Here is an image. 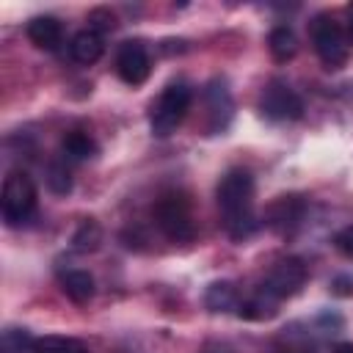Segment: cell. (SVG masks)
Returning <instances> with one entry per match:
<instances>
[{
  "mask_svg": "<svg viewBox=\"0 0 353 353\" xmlns=\"http://www.w3.org/2000/svg\"><path fill=\"white\" fill-rule=\"evenodd\" d=\"M36 339L28 328H6L0 339V353H33Z\"/></svg>",
  "mask_w": 353,
  "mask_h": 353,
  "instance_id": "cell-18",
  "label": "cell"
},
{
  "mask_svg": "<svg viewBox=\"0 0 353 353\" xmlns=\"http://www.w3.org/2000/svg\"><path fill=\"white\" fill-rule=\"evenodd\" d=\"M334 353H353V342H339V345H334Z\"/></svg>",
  "mask_w": 353,
  "mask_h": 353,
  "instance_id": "cell-25",
  "label": "cell"
},
{
  "mask_svg": "<svg viewBox=\"0 0 353 353\" xmlns=\"http://www.w3.org/2000/svg\"><path fill=\"white\" fill-rule=\"evenodd\" d=\"M259 110L270 121H295L303 116V102L284 80H270L259 97Z\"/></svg>",
  "mask_w": 353,
  "mask_h": 353,
  "instance_id": "cell-6",
  "label": "cell"
},
{
  "mask_svg": "<svg viewBox=\"0 0 353 353\" xmlns=\"http://www.w3.org/2000/svg\"><path fill=\"white\" fill-rule=\"evenodd\" d=\"M102 52H105V41H102V33L94 30V28H85V30L74 33L72 41H69V55H72V61H77V63H83V66L97 63V61L102 58Z\"/></svg>",
  "mask_w": 353,
  "mask_h": 353,
  "instance_id": "cell-11",
  "label": "cell"
},
{
  "mask_svg": "<svg viewBox=\"0 0 353 353\" xmlns=\"http://www.w3.org/2000/svg\"><path fill=\"white\" fill-rule=\"evenodd\" d=\"M306 281V265L298 259V256H287V259H279L270 273L265 276V281L259 284L262 292H268L270 298L276 301H284L290 295H295Z\"/></svg>",
  "mask_w": 353,
  "mask_h": 353,
  "instance_id": "cell-7",
  "label": "cell"
},
{
  "mask_svg": "<svg viewBox=\"0 0 353 353\" xmlns=\"http://www.w3.org/2000/svg\"><path fill=\"white\" fill-rule=\"evenodd\" d=\"M309 33H312V44H314V52L320 55V61L328 66V69H339L345 61H347V50H350V41H347V33L342 30V25L328 17V14H317L309 25Z\"/></svg>",
  "mask_w": 353,
  "mask_h": 353,
  "instance_id": "cell-5",
  "label": "cell"
},
{
  "mask_svg": "<svg viewBox=\"0 0 353 353\" xmlns=\"http://www.w3.org/2000/svg\"><path fill=\"white\" fill-rule=\"evenodd\" d=\"M63 350V339L58 336H44V339H36L33 345V353H61Z\"/></svg>",
  "mask_w": 353,
  "mask_h": 353,
  "instance_id": "cell-22",
  "label": "cell"
},
{
  "mask_svg": "<svg viewBox=\"0 0 353 353\" xmlns=\"http://www.w3.org/2000/svg\"><path fill=\"white\" fill-rule=\"evenodd\" d=\"M116 72L127 85H141L149 72H152V61L149 52L143 47V41H124L116 52Z\"/></svg>",
  "mask_w": 353,
  "mask_h": 353,
  "instance_id": "cell-9",
  "label": "cell"
},
{
  "mask_svg": "<svg viewBox=\"0 0 353 353\" xmlns=\"http://www.w3.org/2000/svg\"><path fill=\"white\" fill-rule=\"evenodd\" d=\"M61 353H88V347L80 339H63V350Z\"/></svg>",
  "mask_w": 353,
  "mask_h": 353,
  "instance_id": "cell-24",
  "label": "cell"
},
{
  "mask_svg": "<svg viewBox=\"0 0 353 353\" xmlns=\"http://www.w3.org/2000/svg\"><path fill=\"white\" fill-rule=\"evenodd\" d=\"M99 243H102V229H99V223H97L94 218H85V221L77 226L74 237H72L74 251H94Z\"/></svg>",
  "mask_w": 353,
  "mask_h": 353,
  "instance_id": "cell-19",
  "label": "cell"
},
{
  "mask_svg": "<svg viewBox=\"0 0 353 353\" xmlns=\"http://www.w3.org/2000/svg\"><path fill=\"white\" fill-rule=\"evenodd\" d=\"M331 287H334L336 295H353V279H342V276H339V279H334Z\"/></svg>",
  "mask_w": 353,
  "mask_h": 353,
  "instance_id": "cell-23",
  "label": "cell"
},
{
  "mask_svg": "<svg viewBox=\"0 0 353 353\" xmlns=\"http://www.w3.org/2000/svg\"><path fill=\"white\" fill-rule=\"evenodd\" d=\"M28 39H30L39 50L52 52V50H58L61 41H63V28H61V22H58L55 17H33V19L28 22Z\"/></svg>",
  "mask_w": 353,
  "mask_h": 353,
  "instance_id": "cell-12",
  "label": "cell"
},
{
  "mask_svg": "<svg viewBox=\"0 0 353 353\" xmlns=\"http://www.w3.org/2000/svg\"><path fill=\"white\" fill-rule=\"evenodd\" d=\"M268 47H270V55L279 63H287L298 52V39H295V33H292L290 25H276L270 30V36H268Z\"/></svg>",
  "mask_w": 353,
  "mask_h": 353,
  "instance_id": "cell-17",
  "label": "cell"
},
{
  "mask_svg": "<svg viewBox=\"0 0 353 353\" xmlns=\"http://www.w3.org/2000/svg\"><path fill=\"white\" fill-rule=\"evenodd\" d=\"M204 306L215 314H223V312H232L237 306V290L232 281H212L204 292Z\"/></svg>",
  "mask_w": 353,
  "mask_h": 353,
  "instance_id": "cell-16",
  "label": "cell"
},
{
  "mask_svg": "<svg viewBox=\"0 0 353 353\" xmlns=\"http://www.w3.org/2000/svg\"><path fill=\"white\" fill-rule=\"evenodd\" d=\"M0 210L3 221L8 226H22L33 218L36 212V185L25 171H11L3 182V196H0Z\"/></svg>",
  "mask_w": 353,
  "mask_h": 353,
  "instance_id": "cell-4",
  "label": "cell"
},
{
  "mask_svg": "<svg viewBox=\"0 0 353 353\" xmlns=\"http://www.w3.org/2000/svg\"><path fill=\"white\" fill-rule=\"evenodd\" d=\"M215 199H218L221 221H223V229L229 232V237L245 240L248 234L256 232L259 221L254 212V179L245 168L226 171L218 182Z\"/></svg>",
  "mask_w": 353,
  "mask_h": 353,
  "instance_id": "cell-1",
  "label": "cell"
},
{
  "mask_svg": "<svg viewBox=\"0 0 353 353\" xmlns=\"http://www.w3.org/2000/svg\"><path fill=\"white\" fill-rule=\"evenodd\" d=\"M347 41L353 44V6H350V17H347Z\"/></svg>",
  "mask_w": 353,
  "mask_h": 353,
  "instance_id": "cell-26",
  "label": "cell"
},
{
  "mask_svg": "<svg viewBox=\"0 0 353 353\" xmlns=\"http://www.w3.org/2000/svg\"><path fill=\"white\" fill-rule=\"evenodd\" d=\"M61 290L74 303H88L94 298V279L85 270H66L61 273Z\"/></svg>",
  "mask_w": 353,
  "mask_h": 353,
  "instance_id": "cell-14",
  "label": "cell"
},
{
  "mask_svg": "<svg viewBox=\"0 0 353 353\" xmlns=\"http://www.w3.org/2000/svg\"><path fill=\"white\" fill-rule=\"evenodd\" d=\"M334 245H336L347 259H353V226L339 229V232L334 234Z\"/></svg>",
  "mask_w": 353,
  "mask_h": 353,
  "instance_id": "cell-21",
  "label": "cell"
},
{
  "mask_svg": "<svg viewBox=\"0 0 353 353\" xmlns=\"http://www.w3.org/2000/svg\"><path fill=\"white\" fill-rule=\"evenodd\" d=\"M47 185H50V190L58 193V196H63V193L72 190V171H69L66 160H52V163L47 165Z\"/></svg>",
  "mask_w": 353,
  "mask_h": 353,
  "instance_id": "cell-20",
  "label": "cell"
},
{
  "mask_svg": "<svg viewBox=\"0 0 353 353\" xmlns=\"http://www.w3.org/2000/svg\"><path fill=\"white\" fill-rule=\"evenodd\" d=\"M61 152H63V160H74V163H83V160H91L97 154V143L88 132L83 130H72L63 135L61 141Z\"/></svg>",
  "mask_w": 353,
  "mask_h": 353,
  "instance_id": "cell-13",
  "label": "cell"
},
{
  "mask_svg": "<svg viewBox=\"0 0 353 353\" xmlns=\"http://www.w3.org/2000/svg\"><path fill=\"white\" fill-rule=\"evenodd\" d=\"M204 353H229V350H221V347H210V350H204Z\"/></svg>",
  "mask_w": 353,
  "mask_h": 353,
  "instance_id": "cell-27",
  "label": "cell"
},
{
  "mask_svg": "<svg viewBox=\"0 0 353 353\" xmlns=\"http://www.w3.org/2000/svg\"><path fill=\"white\" fill-rule=\"evenodd\" d=\"M276 312H279V301L270 298L262 290H256L251 298H245L243 303H237V314L243 320H270Z\"/></svg>",
  "mask_w": 353,
  "mask_h": 353,
  "instance_id": "cell-15",
  "label": "cell"
},
{
  "mask_svg": "<svg viewBox=\"0 0 353 353\" xmlns=\"http://www.w3.org/2000/svg\"><path fill=\"white\" fill-rule=\"evenodd\" d=\"M190 99H193V91L188 83L176 80V83H168L163 88V94L157 97V102L152 105V113H149V127L157 138H168L179 124L182 119L188 116L190 110Z\"/></svg>",
  "mask_w": 353,
  "mask_h": 353,
  "instance_id": "cell-3",
  "label": "cell"
},
{
  "mask_svg": "<svg viewBox=\"0 0 353 353\" xmlns=\"http://www.w3.org/2000/svg\"><path fill=\"white\" fill-rule=\"evenodd\" d=\"M306 215V201L301 196H279L276 201L268 204L265 210V223L273 229V232H281V234H290L292 229L301 226Z\"/></svg>",
  "mask_w": 353,
  "mask_h": 353,
  "instance_id": "cell-10",
  "label": "cell"
},
{
  "mask_svg": "<svg viewBox=\"0 0 353 353\" xmlns=\"http://www.w3.org/2000/svg\"><path fill=\"white\" fill-rule=\"evenodd\" d=\"M204 105H207V132L215 135V132H223L232 121V113H234V102H232V94H229V85L226 80L215 77L207 83L204 88Z\"/></svg>",
  "mask_w": 353,
  "mask_h": 353,
  "instance_id": "cell-8",
  "label": "cell"
},
{
  "mask_svg": "<svg viewBox=\"0 0 353 353\" xmlns=\"http://www.w3.org/2000/svg\"><path fill=\"white\" fill-rule=\"evenodd\" d=\"M119 353H132V350H119Z\"/></svg>",
  "mask_w": 353,
  "mask_h": 353,
  "instance_id": "cell-28",
  "label": "cell"
},
{
  "mask_svg": "<svg viewBox=\"0 0 353 353\" xmlns=\"http://www.w3.org/2000/svg\"><path fill=\"white\" fill-rule=\"evenodd\" d=\"M157 229L171 240V243H188L196 237V221H193V210L185 193L171 190L163 193L152 210Z\"/></svg>",
  "mask_w": 353,
  "mask_h": 353,
  "instance_id": "cell-2",
  "label": "cell"
}]
</instances>
